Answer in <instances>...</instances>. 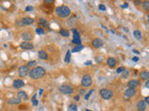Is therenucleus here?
Listing matches in <instances>:
<instances>
[{"label": "nucleus", "mask_w": 149, "mask_h": 111, "mask_svg": "<svg viewBox=\"0 0 149 111\" xmlns=\"http://www.w3.org/2000/svg\"><path fill=\"white\" fill-rule=\"evenodd\" d=\"M133 35H134V37L136 38V39H138V40H141V39H142V33L139 30H135V31H134V32H133Z\"/></svg>", "instance_id": "obj_25"}, {"label": "nucleus", "mask_w": 149, "mask_h": 111, "mask_svg": "<svg viewBox=\"0 0 149 111\" xmlns=\"http://www.w3.org/2000/svg\"><path fill=\"white\" fill-rule=\"evenodd\" d=\"M106 64H107V66L109 67V68H115L116 66V64H118V61H116V59L115 58H112V57H110V58H107V60H106Z\"/></svg>", "instance_id": "obj_15"}, {"label": "nucleus", "mask_w": 149, "mask_h": 111, "mask_svg": "<svg viewBox=\"0 0 149 111\" xmlns=\"http://www.w3.org/2000/svg\"><path fill=\"white\" fill-rule=\"evenodd\" d=\"M86 111H91V110H89V109H86Z\"/></svg>", "instance_id": "obj_48"}, {"label": "nucleus", "mask_w": 149, "mask_h": 111, "mask_svg": "<svg viewBox=\"0 0 149 111\" xmlns=\"http://www.w3.org/2000/svg\"><path fill=\"white\" fill-rule=\"evenodd\" d=\"M76 21H77V16L73 15L70 19H68L67 20V24L70 26V27H73V26L76 25Z\"/></svg>", "instance_id": "obj_18"}, {"label": "nucleus", "mask_w": 149, "mask_h": 111, "mask_svg": "<svg viewBox=\"0 0 149 111\" xmlns=\"http://www.w3.org/2000/svg\"><path fill=\"white\" fill-rule=\"evenodd\" d=\"M22 38H23V40L24 41V42H28V41L33 39L34 35L31 31H25V32H23V34H22Z\"/></svg>", "instance_id": "obj_8"}, {"label": "nucleus", "mask_w": 149, "mask_h": 111, "mask_svg": "<svg viewBox=\"0 0 149 111\" xmlns=\"http://www.w3.org/2000/svg\"><path fill=\"white\" fill-rule=\"evenodd\" d=\"M93 92H95V90H94V89H91V90H90V91L87 94H86V95H85V100H88V99L90 98V96L91 95V93H92Z\"/></svg>", "instance_id": "obj_32"}, {"label": "nucleus", "mask_w": 149, "mask_h": 111, "mask_svg": "<svg viewBox=\"0 0 149 111\" xmlns=\"http://www.w3.org/2000/svg\"><path fill=\"white\" fill-rule=\"evenodd\" d=\"M81 85L84 88H90L92 85V77L90 74H84L81 79Z\"/></svg>", "instance_id": "obj_3"}, {"label": "nucleus", "mask_w": 149, "mask_h": 111, "mask_svg": "<svg viewBox=\"0 0 149 111\" xmlns=\"http://www.w3.org/2000/svg\"><path fill=\"white\" fill-rule=\"evenodd\" d=\"M67 111H77V106L74 103L70 104L68 108H67Z\"/></svg>", "instance_id": "obj_24"}, {"label": "nucleus", "mask_w": 149, "mask_h": 111, "mask_svg": "<svg viewBox=\"0 0 149 111\" xmlns=\"http://www.w3.org/2000/svg\"><path fill=\"white\" fill-rule=\"evenodd\" d=\"M36 61H35V60H32V61H29L28 62V64H27V67L28 68H30V67H34V66H36Z\"/></svg>", "instance_id": "obj_33"}, {"label": "nucleus", "mask_w": 149, "mask_h": 111, "mask_svg": "<svg viewBox=\"0 0 149 111\" xmlns=\"http://www.w3.org/2000/svg\"><path fill=\"white\" fill-rule=\"evenodd\" d=\"M99 93H100V95L102 96V98L104 99V100H109L114 95L113 92L111 91L110 89H107V88L101 89L100 91H99Z\"/></svg>", "instance_id": "obj_4"}, {"label": "nucleus", "mask_w": 149, "mask_h": 111, "mask_svg": "<svg viewBox=\"0 0 149 111\" xmlns=\"http://www.w3.org/2000/svg\"><path fill=\"white\" fill-rule=\"evenodd\" d=\"M132 52H133V53H135V54H137V55H139V54H140L138 51H136V50H132Z\"/></svg>", "instance_id": "obj_45"}, {"label": "nucleus", "mask_w": 149, "mask_h": 111, "mask_svg": "<svg viewBox=\"0 0 149 111\" xmlns=\"http://www.w3.org/2000/svg\"><path fill=\"white\" fill-rule=\"evenodd\" d=\"M84 48V46L83 45H80V46H76L74 48L72 49V53H77V52H79V51H81Z\"/></svg>", "instance_id": "obj_23"}, {"label": "nucleus", "mask_w": 149, "mask_h": 111, "mask_svg": "<svg viewBox=\"0 0 149 111\" xmlns=\"http://www.w3.org/2000/svg\"><path fill=\"white\" fill-rule=\"evenodd\" d=\"M59 91L63 94H73L74 93V88L72 86L63 84V85H61L59 87Z\"/></svg>", "instance_id": "obj_5"}, {"label": "nucleus", "mask_w": 149, "mask_h": 111, "mask_svg": "<svg viewBox=\"0 0 149 111\" xmlns=\"http://www.w3.org/2000/svg\"><path fill=\"white\" fill-rule=\"evenodd\" d=\"M142 7L144 8V10L148 11L149 10V1H142Z\"/></svg>", "instance_id": "obj_27"}, {"label": "nucleus", "mask_w": 149, "mask_h": 111, "mask_svg": "<svg viewBox=\"0 0 149 111\" xmlns=\"http://www.w3.org/2000/svg\"><path fill=\"white\" fill-rule=\"evenodd\" d=\"M39 24L41 26H46V27H48L49 26V21L43 18H40L39 19Z\"/></svg>", "instance_id": "obj_26"}, {"label": "nucleus", "mask_w": 149, "mask_h": 111, "mask_svg": "<svg viewBox=\"0 0 149 111\" xmlns=\"http://www.w3.org/2000/svg\"><path fill=\"white\" fill-rule=\"evenodd\" d=\"M55 13L60 18H68L71 15V10L67 6H60L55 8Z\"/></svg>", "instance_id": "obj_2"}, {"label": "nucleus", "mask_w": 149, "mask_h": 111, "mask_svg": "<svg viewBox=\"0 0 149 111\" xmlns=\"http://www.w3.org/2000/svg\"><path fill=\"white\" fill-rule=\"evenodd\" d=\"M28 75L32 80H39L46 75V70L43 67H35L29 71Z\"/></svg>", "instance_id": "obj_1"}, {"label": "nucleus", "mask_w": 149, "mask_h": 111, "mask_svg": "<svg viewBox=\"0 0 149 111\" xmlns=\"http://www.w3.org/2000/svg\"><path fill=\"white\" fill-rule=\"evenodd\" d=\"M8 104L9 105H19V104H21L22 100L18 98V97H13V98H9L8 99Z\"/></svg>", "instance_id": "obj_17"}, {"label": "nucleus", "mask_w": 149, "mask_h": 111, "mask_svg": "<svg viewBox=\"0 0 149 111\" xmlns=\"http://www.w3.org/2000/svg\"><path fill=\"white\" fill-rule=\"evenodd\" d=\"M21 22L22 25H31V24H33L35 22V19H33L32 17H24V18L22 19Z\"/></svg>", "instance_id": "obj_10"}, {"label": "nucleus", "mask_w": 149, "mask_h": 111, "mask_svg": "<svg viewBox=\"0 0 149 111\" xmlns=\"http://www.w3.org/2000/svg\"><path fill=\"white\" fill-rule=\"evenodd\" d=\"M139 85H140V81H138V80H131L127 83V86L131 89H136Z\"/></svg>", "instance_id": "obj_13"}, {"label": "nucleus", "mask_w": 149, "mask_h": 111, "mask_svg": "<svg viewBox=\"0 0 149 111\" xmlns=\"http://www.w3.org/2000/svg\"><path fill=\"white\" fill-rule=\"evenodd\" d=\"M146 107H147V104H145V102L144 100H140L136 105L137 111H145Z\"/></svg>", "instance_id": "obj_11"}, {"label": "nucleus", "mask_w": 149, "mask_h": 111, "mask_svg": "<svg viewBox=\"0 0 149 111\" xmlns=\"http://www.w3.org/2000/svg\"><path fill=\"white\" fill-rule=\"evenodd\" d=\"M91 64H92V63H91V61H90V60H88V61H86V62H85V65H91Z\"/></svg>", "instance_id": "obj_43"}, {"label": "nucleus", "mask_w": 149, "mask_h": 111, "mask_svg": "<svg viewBox=\"0 0 149 111\" xmlns=\"http://www.w3.org/2000/svg\"><path fill=\"white\" fill-rule=\"evenodd\" d=\"M85 93V90L84 89H81V90H79V95H81V94H84Z\"/></svg>", "instance_id": "obj_39"}, {"label": "nucleus", "mask_w": 149, "mask_h": 111, "mask_svg": "<svg viewBox=\"0 0 149 111\" xmlns=\"http://www.w3.org/2000/svg\"><path fill=\"white\" fill-rule=\"evenodd\" d=\"M134 4H135L136 6L141 5V4H142V1H134Z\"/></svg>", "instance_id": "obj_42"}, {"label": "nucleus", "mask_w": 149, "mask_h": 111, "mask_svg": "<svg viewBox=\"0 0 149 111\" xmlns=\"http://www.w3.org/2000/svg\"><path fill=\"white\" fill-rule=\"evenodd\" d=\"M91 45L94 48H100L103 46V41L101 38H94L91 41Z\"/></svg>", "instance_id": "obj_9"}, {"label": "nucleus", "mask_w": 149, "mask_h": 111, "mask_svg": "<svg viewBox=\"0 0 149 111\" xmlns=\"http://www.w3.org/2000/svg\"><path fill=\"white\" fill-rule=\"evenodd\" d=\"M36 33L38 34V35H42L45 33V31H44L43 28H36Z\"/></svg>", "instance_id": "obj_30"}, {"label": "nucleus", "mask_w": 149, "mask_h": 111, "mask_svg": "<svg viewBox=\"0 0 149 111\" xmlns=\"http://www.w3.org/2000/svg\"><path fill=\"white\" fill-rule=\"evenodd\" d=\"M136 89H131V88H128L125 90V92H124V95H125V97H128V98H130V97H132V96H134L135 94H136Z\"/></svg>", "instance_id": "obj_12"}, {"label": "nucleus", "mask_w": 149, "mask_h": 111, "mask_svg": "<svg viewBox=\"0 0 149 111\" xmlns=\"http://www.w3.org/2000/svg\"><path fill=\"white\" fill-rule=\"evenodd\" d=\"M33 9H34V8L32 7V6H27L25 8V11H27V12H31Z\"/></svg>", "instance_id": "obj_35"}, {"label": "nucleus", "mask_w": 149, "mask_h": 111, "mask_svg": "<svg viewBox=\"0 0 149 111\" xmlns=\"http://www.w3.org/2000/svg\"><path fill=\"white\" fill-rule=\"evenodd\" d=\"M70 58H71V51H67L66 55H65V58H64V62L65 63H69L70 62Z\"/></svg>", "instance_id": "obj_28"}, {"label": "nucleus", "mask_w": 149, "mask_h": 111, "mask_svg": "<svg viewBox=\"0 0 149 111\" xmlns=\"http://www.w3.org/2000/svg\"><path fill=\"white\" fill-rule=\"evenodd\" d=\"M125 70H126L125 67H119V68H116V73H122Z\"/></svg>", "instance_id": "obj_34"}, {"label": "nucleus", "mask_w": 149, "mask_h": 111, "mask_svg": "<svg viewBox=\"0 0 149 111\" xmlns=\"http://www.w3.org/2000/svg\"><path fill=\"white\" fill-rule=\"evenodd\" d=\"M129 75H130V71H129L128 70H125V71L122 72V78H123V79L128 78Z\"/></svg>", "instance_id": "obj_31"}, {"label": "nucleus", "mask_w": 149, "mask_h": 111, "mask_svg": "<svg viewBox=\"0 0 149 111\" xmlns=\"http://www.w3.org/2000/svg\"><path fill=\"white\" fill-rule=\"evenodd\" d=\"M144 101L145 102V104H149V96H146V97L144 98Z\"/></svg>", "instance_id": "obj_38"}, {"label": "nucleus", "mask_w": 149, "mask_h": 111, "mask_svg": "<svg viewBox=\"0 0 149 111\" xmlns=\"http://www.w3.org/2000/svg\"><path fill=\"white\" fill-rule=\"evenodd\" d=\"M20 47L22 49H24V50H32V49H34V45L30 42H23L20 45Z\"/></svg>", "instance_id": "obj_14"}, {"label": "nucleus", "mask_w": 149, "mask_h": 111, "mask_svg": "<svg viewBox=\"0 0 149 111\" xmlns=\"http://www.w3.org/2000/svg\"><path fill=\"white\" fill-rule=\"evenodd\" d=\"M79 99H80V95H79V94H78V95L74 96V100H76V101H79Z\"/></svg>", "instance_id": "obj_40"}, {"label": "nucleus", "mask_w": 149, "mask_h": 111, "mask_svg": "<svg viewBox=\"0 0 149 111\" xmlns=\"http://www.w3.org/2000/svg\"><path fill=\"white\" fill-rule=\"evenodd\" d=\"M29 71H30V70H29L28 67H27L26 65H23L19 68L18 74L21 78H24V77H26V76L29 74Z\"/></svg>", "instance_id": "obj_7"}, {"label": "nucleus", "mask_w": 149, "mask_h": 111, "mask_svg": "<svg viewBox=\"0 0 149 111\" xmlns=\"http://www.w3.org/2000/svg\"><path fill=\"white\" fill-rule=\"evenodd\" d=\"M140 78L142 80H144V81H147L149 80V72L147 71H144L140 72Z\"/></svg>", "instance_id": "obj_21"}, {"label": "nucleus", "mask_w": 149, "mask_h": 111, "mask_svg": "<svg viewBox=\"0 0 149 111\" xmlns=\"http://www.w3.org/2000/svg\"><path fill=\"white\" fill-rule=\"evenodd\" d=\"M31 101L35 106H38V101H37V99H36V94H34L33 97H32V99H31Z\"/></svg>", "instance_id": "obj_29"}, {"label": "nucleus", "mask_w": 149, "mask_h": 111, "mask_svg": "<svg viewBox=\"0 0 149 111\" xmlns=\"http://www.w3.org/2000/svg\"><path fill=\"white\" fill-rule=\"evenodd\" d=\"M42 93H43V89H40V90H39V94H41Z\"/></svg>", "instance_id": "obj_46"}, {"label": "nucleus", "mask_w": 149, "mask_h": 111, "mask_svg": "<svg viewBox=\"0 0 149 111\" xmlns=\"http://www.w3.org/2000/svg\"><path fill=\"white\" fill-rule=\"evenodd\" d=\"M59 33L62 36H63V37H68V36L70 35L69 31L66 30V29H61V30H60V32H59Z\"/></svg>", "instance_id": "obj_22"}, {"label": "nucleus", "mask_w": 149, "mask_h": 111, "mask_svg": "<svg viewBox=\"0 0 149 111\" xmlns=\"http://www.w3.org/2000/svg\"><path fill=\"white\" fill-rule=\"evenodd\" d=\"M138 60H139L138 57H134V58H132V61H134V62H137Z\"/></svg>", "instance_id": "obj_41"}, {"label": "nucleus", "mask_w": 149, "mask_h": 111, "mask_svg": "<svg viewBox=\"0 0 149 111\" xmlns=\"http://www.w3.org/2000/svg\"><path fill=\"white\" fill-rule=\"evenodd\" d=\"M18 98L20 100H27L28 99V95L24 91H19L18 92Z\"/></svg>", "instance_id": "obj_19"}, {"label": "nucleus", "mask_w": 149, "mask_h": 111, "mask_svg": "<svg viewBox=\"0 0 149 111\" xmlns=\"http://www.w3.org/2000/svg\"><path fill=\"white\" fill-rule=\"evenodd\" d=\"M38 58L40 59H43V60H47L49 58V55H48L47 52H45L44 50H40L38 52Z\"/></svg>", "instance_id": "obj_20"}, {"label": "nucleus", "mask_w": 149, "mask_h": 111, "mask_svg": "<svg viewBox=\"0 0 149 111\" xmlns=\"http://www.w3.org/2000/svg\"><path fill=\"white\" fill-rule=\"evenodd\" d=\"M99 9L100 10H103V11H104V10L106 9L105 7H104V5H103V4H101V5H99Z\"/></svg>", "instance_id": "obj_36"}, {"label": "nucleus", "mask_w": 149, "mask_h": 111, "mask_svg": "<svg viewBox=\"0 0 149 111\" xmlns=\"http://www.w3.org/2000/svg\"><path fill=\"white\" fill-rule=\"evenodd\" d=\"M72 32L74 33V35H73V40H72V43L76 46H80L81 45V39H80V34L79 33L77 32V30L72 29Z\"/></svg>", "instance_id": "obj_6"}, {"label": "nucleus", "mask_w": 149, "mask_h": 111, "mask_svg": "<svg viewBox=\"0 0 149 111\" xmlns=\"http://www.w3.org/2000/svg\"><path fill=\"white\" fill-rule=\"evenodd\" d=\"M12 85L14 88L20 89V88H23V86H24V82H23V81H22V80H15V81H13Z\"/></svg>", "instance_id": "obj_16"}, {"label": "nucleus", "mask_w": 149, "mask_h": 111, "mask_svg": "<svg viewBox=\"0 0 149 111\" xmlns=\"http://www.w3.org/2000/svg\"><path fill=\"white\" fill-rule=\"evenodd\" d=\"M121 8H129V4H128V3H124V5L121 6Z\"/></svg>", "instance_id": "obj_37"}, {"label": "nucleus", "mask_w": 149, "mask_h": 111, "mask_svg": "<svg viewBox=\"0 0 149 111\" xmlns=\"http://www.w3.org/2000/svg\"><path fill=\"white\" fill-rule=\"evenodd\" d=\"M145 87H146V88H148L149 87V80H147L146 82H145Z\"/></svg>", "instance_id": "obj_44"}, {"label": "nucleus", "mask_w": 149, "mask_h": 111, "mask_svg": "<svg viewBox=\"0 0 149 111\" xmlns=\"http://www.w3.org/2000/svg\"><path fill=\"white\" fill-rule=\"evenodd\" d=\"M124 31H125V32H127V33L129 32V30H128V29H126V28H124Z\"/></svg>", "instance_id": "obj_47"}]
</instances>
